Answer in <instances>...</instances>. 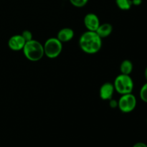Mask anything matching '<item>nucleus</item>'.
<instances>
[{
  "instance_id": "5",
  "label": "nucleus",
  "mask_w": 147,
  "mask_h": 147,
  "mask_svg": "<svg viewBox=\"0 0 147 147\" xmlns=\"http://www.w3.org/2000/svg\"><path fill=\"white\" fill-rule=\"evenodd\" d=\"M136 103L137 100L132 93L121 95L119 100H118V108L123 113H128L134 110Z\"/></svg>"
},
{
  "instance_id": "14",
  "label": "nucleus",
  "mask_w": 147,
  "mask_h": 147,
  "mask_svg": "<svg viewBox=\"0 0 147 147\" xmlns=\"http://www.w3.org/2000/svg\"><path fill=\"white\" fill-rule=\"evenodd\" d=\"M72 5L76 7H83L87 4L88 0H69Z\"/></svg>"
},
{
  "instance_id": "16",
  "label": "nucleus",
  "mask_w": 147,
  "mask_h": 147,
  "mask_svg": "<svg viewBox=\"0 0 147 147\" xmlns=\"http://www.w3.org/2000/svg\"><path fill=\"white\" fill-rule=\"evenodd\" d=\"M109 106L111 109H116V108H118V100L113 98L109 100Z\"/></svg>"
},
{
  "instance_id": "6",
  "label": "nucleus",
  "mask_w": 147,
  "mask_h": 147,
  "mask_svg": "<svg viewBox=\"0 0 147 147\" xmlns=\"http://www.w3.org/2000/svg\"><path fill=\"white\" fill-rule=\"evenodd\" d=\"M83 22L87 30L93 32H96L100 24L98 17L94 13H88L86 14L84 17Z\"/></svg>"
},
{
  "instance_id": "3",
  "label": "nucleus",
  "mask_w": 147,
  "mask_h": 147,
  "mask_svg": "<svg viewBox=\"0 0 147 147\" xmlns=\"http://www.w3.org/2000/svg\"><path fill=\"white\" fill-rule=\"evenodd\" d=\"M113 86L115 91L121 95H124L132 93L134 85L130 75L121 73L115 78Z\"/></svg>"
},
{
  "instance_id": "19",
  "label": "nucleus",
  "mask_w": 147,
  "mask_h": 147,
  "mask_svg": "<svg viewBox=\"0 0 147 147\" xmlns=\"http://www.w3.org/2000/svg\"><path fill=\"white\" fill-rule=\"evenodd\" d=\"M144 76H145V78H146V80H147V67H146V68L145 69V72H144Z\"/></svg>"
},
{
  "instance_id": "11",
  "label": "nucleus",
  "mask_w": 147,
  "mask_h": 147,
  "mask_svg": "<svg viewBox=\"0 0 147 147\" xmlns=\"http://www.w3.org/2000/svg\"><path fill=\"white\" fill-rule=\"evenodd\" d=\"M133 63L129 60H124L120 65V71L121 74L130 75L133 71Z\"/></svg>"
},
{
  "instance_id": "2",
  "label": "nucleus",
  "mask_w": 147,
  "mask_h": 147,
  "mask_svg": "<svg viewBox=\"0 0 147 147\" xmlns=\"http://www.w3.org/2000/svg\"><path fill=\"white\" fill-rule=\"evenodd\" d=\"M22 51L24 57L32 62L39 61L45 56L43 45L34 39L26 42Z\"/></svg>"
},
{
  "instance_id": "17",
  "label": "nucleus",
  "mask_w": 147,
  "mask_h": 147,
  "mask_svg": "<svg viewBox=\"0 0 147 147\" xmlns=\"http://www.w3.org/2000/svg\"><path fill=\"white\" fill-rule=\"evenodd\" d=\"M133 147H147V145L143 142H138L135 144Z\"/></svg>"
},
{
  "instance_id": "4",
  "label": "nucleus",
  "mask_w": 147,
  "mask_h": 147,
  "mask_svg": "<svg viewBox=\"0 0 147 147\" xmlns=\"http://www.w3.org/2000/svg\"><path fill=\"white\" fill-rule=\"evenodd\" d=\"M45 55L50 59L58 57L63 50V43L57 37L48 38L43 45Z\"/></svg>"
},
{
  "instance_id": "12",
  "label": "nucleus",
  "mask_w": 147,
  "mask_h": 147,
  "mask_svg": "<svg viewBox=\"0 0 147 147\" xmlns=\"http://www.w3.org/2000/svg\"><path fill=\"white\" fill-rule=\"evenodd\" d=\"M116 4L121 10H129L132 7L131 0H116Z\"/></svg>"
},
{
  "instance_id": "10",
  "label": "nucleus",
  "mask_w": 147,
  "mask_h": 147,
  "mask_svg": "<svg viewBox=\"0 0 147 147\" xmlns=\"http://www.w3.org/2000/svg\"><path fill=\"white\" fill-rule=\"evenodd\" d=\"M112 32H113V26L109 23H103L99 25L96 32L100 38L103 39L109 37L111 34Z\"/></svg>"
},
{
  "instance_id": "13",
  "label": "nucleus",
  "mask_w": 147,
  "mask_h": 147,
  "mask_svg": "<svg viewBox=\"0 0 147 147\" xmlns=\"http://www.w3.org/2000/svg\"><path fill=\"white\" fill-rule=\"evenodd\" d=\"M140 98L144 102L147 103V83L143 85L140 90Z\"/></svg>"
},
{
  "instance_id": "15",
  "label": "nucleus",
  "mask_w": 147,
  "mask_h": 147,
  "mask_svg": "<svg viewBox=\"0 0 147 147\" xmlns=\"http://www.w3.org/2000/svg\"><path fill=\"white\" fill-rule=\"evenodd\" d=\"M21 35L22 36L23 38L24 39L26 42H29L30 40H33V35H32V33L31 31L28 30H24V31L22 32Z\"/></svg>"
},
{
  "instance_id": "9",
  "label": "nucleus",
  "mask_w": 147,
  "mask_h": 147,
  "mask_svg": "<svg viewBox=\"0 0 147 147\" xmlns=\"http://www.w3.org/2000/svg\"><path fill=\"white\" fill-rule=\"evenodd\" d=\"M75 32L73 29L70 27H65V28L61 29L58 32L57 35V38L61 42H67L70 41L74 37Z\"/></svg>"
},
{
  "instance_id": "7",
  "label": "nucleus",
  "mask_w": 147,
  "mask_h": 147,
  "mask_svg": "<svg viewBox=\"0 0 147 147\" xmlns=\"http://www.w3.org/2000/svg\"><path fill=\"white\" fill-rule=\"evenodd\" d=\"M115 92L114 86L111 83H105L100 86L99 90V96L103 100H109L113 98V93Z\"/></svg>"
},
{
  "instance_id": "8",
  "label": "nucleus",
  "mask_w": 147,
  "mask_h": 147,
  "mask_svg": "<svg viewBox=\"0 0 147 147\" xmlns=\"http://www.w3.org/2000/svg\"><path fill=\"white\" fill-rule=\"evenodd\" d=\"M26 41L21 34H15L9 39L8 46L13 51H20L22 50Z\"/></svg>"
},
{
  "instance_id": "18",
  "label": "nucleus",
  "mask_w": 147,
  "mask_h": 147,
  "mask_svg": "<svg viewBox=\"0 0 147 147\" xmlns=\"http://www.w3.org/2000/svg\"><path fill=\"white\" fill-rule=\"evenodd\" d=\"M132 1V5L135 6H139L140 4H142V0H131Z\"/></svg>"
},
{
  "instance_id": "1",
  "label": "nucleus",
  "mask_w": 147,
  "mask_h": 147,
  "mask_svg": "<svg viewBox=\"0 0 147 147\" xmlns=\"http://www.w3.org/2000/svg\"><path fill=\"white\" fill-rule=\"evenodd\" d=\"M79 46L82 51L87 54H96L101 49L102 39L96 32L87 30L80 36L79 39Z\"/></svg>"
}]
</instances>
